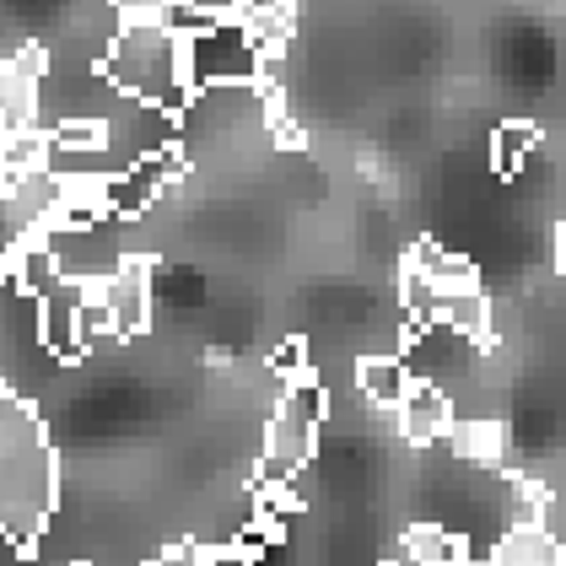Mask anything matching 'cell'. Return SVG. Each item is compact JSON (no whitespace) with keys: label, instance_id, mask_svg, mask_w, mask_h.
Masks as SVG:
<instances>
[{"label":"cell","instance_id":"cell-1","mask_svg":"<svg viewBox=\"0 0 566 566\" xmlns=\"http://www.w3.org/2000/svg\"><path fill=\"white\" fill-rule=\"evenodd\" d=\"M60 507V453L28 399L0 389V534L17 551L44 539Z\"/></svg>","mask_w":566,"mask_h":566},{"label":"cell","instance_id":"cell-2","mask_svg":"<svg viewBox=\"0 0 566 566\" xmlns=\"http://www.w3.org/2000/svg\"><path fill=\"white\" fill-rule=\"evenodd\" d=\"M97 76L125 103H146V108H163V114H184L195 103L189 76H184V44L163 22H125L114 33V44L103 49Z\"/></svg>","mask_w":566,"mask_h":566},{"label":"cell","instance_id":"cell-3","mask_svg":"<svg viewBox=\"0 0 566 566\" xmlns=\"http://www.w3.org/2000/svg\"><path fill=\"white\" fill-rule=\"evenodd\" d=\"M324 416H329L324 384L318 378H292L281 405H275V416H270V432H264L260 485H286V480H297V470H307V459L318 453Z\"/></svg>","mask_w":566,"mask_h":566},{"label":"cell","instance_id":"cell-4","mask_svg":"<svg viewBox=\"0 0 566 566\" xmlns=\"http://www.w3.org/2000/svg\"><path fill=\"white\" fill-rule=\"evenodd\" d=\"M184 44V76H189V92H227V87H254L260 82L264 54L254 49V39L243 33L238 17H217L211 28L178 39Z\"/></svg>","mask_w":566,"mask_h":566},{"label":"cell","instance_id":"cell-5","mask_svg":"<svg viewBox=\"0 0 566 566\" xmlns=\"http://www.w3.org/2000/svg\"><path fill=\"white\" fill-rule=\"evenodd\" d=\"M97 303L114 324V340H135L151 324V260L146 254H125L114 275L97 281Z\"/></svg>","mask_w":566,"mask_h":566},{"label":"cell","instance_id":"cell-6","mask_svg":"<svg viewBox=\"0 0 566 566\" xmlns=\"http://www.w3.org/2000/svg\"><path fill=\"white\" fill-rule=\"evenodd\" d=\"M44 76H49L44 49H22V54L0 60V135L39 125V108H44Z\"/></svg>","mask_w":566,"mask_h":566},{"label":"cell","instance_id":"cell-7","mask_svg":"<svg viewBox=\"0 0 566 566\" xmlns=\"http://www.w3.org/2000/svg\"><path fill=\"white\" fill-rule=\"evenodd\" d=\"M82 297H87V281H60L54 292L39 297V346L44 356L54 361H82L87 346H82V335H76V313H82Z\"/></svg>","mask_w":566,"mask_h":566},{"label":"cell","instance_id":"cell-8","mask_svg":"<svg viewBox=\"0 0 566 566\" xmlns=\"http://www.w3.org/2000/svg\"><path fill=\"white\" fill-rule=\"evenodd\" d=\"M394 421H399L405 442H421V448H427V442H442L448 421H453V399H448V389L432 384V378H410L405 399L394 405Z\"/></svg>","mask_w":566,"mask_h":566},{"label":"cell","instance_id":"cell-9","mask_svg":"<svg viewBox=\"0 0 566 566\" xmlns=\"http://www.w3.org/2000/svg\"><path fill=\"white\" fill-rule=\"evenodd\" d=\"M470 539L442 523H416L399 539V566H470Z\"/></svg>","mask_w":566,"mask_h":566},{"label":"cell","instance_id":"cell-10","mask_svg":"<svg viewBox=\"0 0 566 566\" xmlns=\"http://www.w3.org/2000/svg\"><path fill=\"white\" fill-rule=\"evenodd\" d=\"M485 566H566V551L545 523H513Z\"/></svg>","mask_w":566,"mask_h":566},{"label":"cell","instance_id":"cell-11","mask_svg":"<svg viewBox=\"0 0 566 566\" xmlns=\"http://www.w3.org/2000/svg\"><path fill=\"white\" fill-rule=\"evenodd\" d=\"M410 264L427 275V286H432L437 297H448V292H475L480 286L475 264L464 260V254H448V249L432 243V238H421V243L410 249Z\"/></svg>","mask_w":566,"mask_h":566},{"label":"cell","instance_id":"cell-12","mask_svg":"<svg viewBox=\"0 0 566 566\" xmlns=\"http://www.w3.org/2000/svg\"><path fill=\"white\" fill-rule=\"evenodd\" d=\"M356 389H361V399H373L378 410H394L405 399V389H410L405 356H361L356 361Z\"/></svg>","mask_w":566,"mask_h":566},{"label":"cell","instance_id":"cell-13","mask_svg":"<svg viewBox=\"0 0 566 566\" xmlns=\"http://www.w3.org/2000/svg\"><path fill=\"white\" fill-rule=\"evenodd\" d=\"M437 324H448L453 335H464V340H475L480 350L491 346V303H485V292H448V297H437Z\"/></svg>","mask_w":566,"mask_h":566},{"label":"cell","instance_id":"cell-14","mask_svg":"<svg viewBox=\"0 0 566 566\" xmlns=\"http://www.w3.org/2000/svg\"><path fill=\"white\" fill-rule=\"evenodd\" d=\"M442 442H448L459 459H470V464H496L502 448H507V432H502V421H464V416H453Z\"/></svg>","mask_w":566,"mask_h":566},{"label":"cell","instance_id":"cell-15","mask_svg":"<svg viewBox=\"0 0 566 566\" xmlns=\"http://www.w3.org/2000/svg\"><path fill=\"white\" fill-rule=\"evenodd\" d=\"M534 146H539V125H534V119L496 125V130H491V168H496V178L523 174V163L534 157Z\"/></svg>","mask_w":566,"mask_h":566},{"label":"cell","instance_id":"cell-16","mask_svg":"<svg viewBox=\"0 0 566 566\" xmlns=\"http://www.w3.org/2000/svg\"><path fill=\"white\" fill-rule=\"evenodd\" d=\"M286 384L292 378H313V361H307V340H281V350H275V361H270Z\"/></svg>","mask_w":566,"mask_h":566},{"label":"cell","instance_id":"cell-17","mask_svg":"<svg viewBox=\"0 0 566 566\" xmlns=\"http://www.w3.org/2000/svg\"><path fill=\"white\" fill-rule=\"evenodd\" d=\"M108 6H114L125 22H163L174 0H108Z\"/></svg>","mask_w":566,"mask_h":566},{"label":"cell","instance_id":"cell-18","mask_svg":"<svg viewBox=\"0 0 566 566\" xmlns=\"http://www.w3.org/2000/svg\"><path fill=\"white\" fill-rule=\"evenodd\" d=\"M146 566H206V545H195V539H184V545H168L157 562Z\"/></svg>","mask_w":566,"mask_h":566},{"label":"cell","instance_id":"cell-19","mask_svg":"<svg viewBox=\"0 0 566 566\" xmlns=\"http://www.w3.org/2000/svg\"><path fill=\"white\" fill-rule=\"evenodd\" d=\"M206 566H260V556L232 539V545H221V551H206Z\"/></svg>","mask_w":566,"mask_h":566},{"label":"cell","instance_id":"cell-20","mask_svg":"<svg viewBox=\"0 0 566 566\" xmlns=\"http://www.w3.org/2000/svg\"><path fill=\"white\" fill-rule=\"evenodd\" d=\"M551 254H556V270L566 275V217L556 221V243H551Z\"/></svg>","mask_w":566,"mask_h":566},{"label":"cell","instance_id":"cell-21","mask_svg":"<svg viewBox=\"0 0 566 566\" xmlns=\"http://www.w3.org/2000/svg\"><path fill=\"white\" fill-rule=\"evenodd\" d=\"M0 389H6V378H0Z\"/></svg>","mask_w":566,"mask_h":566},{"label":"cell","instance_id":"cell-22","mask_svg":"<svg viewBox=\"0 0 566 566\" xmlns=\"http://www.w3.org/2000/svg\"><path fill=\"white\" fill-rule=\"evenodd\" d=\"M394 566H399V562H394Z\"/></svg>","mask_w":566,"mask_h":566},{"label":"cell","instance_id":"cell-23","mask_svg":"<svg viewBox=\"0 0 566 566\" xmlns=\"http://www.w3.org/2000/svg\"><path fill=\"white\" fill-rule=\"evenodd\" d=\"M470 566H475V562H470Z\"/></svg>","mask_w":566,"mask_h":566}]
</instances>
